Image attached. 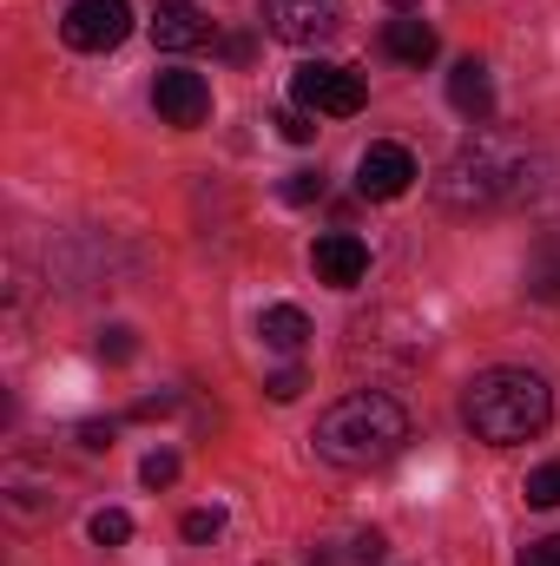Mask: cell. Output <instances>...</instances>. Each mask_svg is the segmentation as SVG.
Instances as JSON below:
<instances>
[{"instance_id":"obj_1","label":"cell","mask_w":560,"mask_h":566,"mask_svg":"<svg viewBox=\"0 0 560 566\" xmlns=\"http://www.w3.org/2000/svg\"><path fill=\"white\" fill-rule=\"evenodd\" d=\"M317 454L330 461V468H350V474H363V468H383L390 454H403V441H409V416H403V402L396 396H383V389H356V396H343V402H330L323 416H317Z\"/></svg>"},{"instance_id":"obj_2","label":"cell","mask_w":560,"mask_h":566,"mask_svg":"<svg viewBox=\"0 0 560 566\" xmlns=\"http://www.w3.org/2000/svg\"><path fill=\"white\" fill-rule=\"evenodd\" d=\"M462 422L475 428L488 448H515L535 441L541 428L554 422V389L535 369H481L462 396Z\"/></svg>"},{"instance_id":"obj_3","label":"cell","mask_w":560,"mask_h":566,"mask_svg":"<svg viewBox=\"0 0 560 566\" xmlns=\"http://www.w3.org/2000/svg\"><path fill=\"white\" fill-rule=\"evenodd\" d=\"M515 178H528L521 145H515V139H495V133H475V139H468L455 158H448V165H442L435 198H442V211H488V205L515 198Z\"/></svg>"},{"instance_id":"obj_4","label":"cell","mask_w":560,"mask_h":566,"mask_svg":"<svg viewBox=\"0 0 560 566\" xmlns=\"http://www.w3.org/2000/svg\"><path fill=\"white\" fill-rule=\"evenodd\" d=\"M290 106L303 113H323V119H356L363 113V80L336 60H303L290 73Z\"/></svg>"},{"instance_id":"obj_5","label":"cell","mask_w":560,"mask_h":566,"mask_svg":"<svg viewBox=\"0 0 560 566\" xmlns=\"http://www.w3.org/2000/svg\"><path fill=\"white\" fill-rule=\"evenodd\" d=\"M60 33L80 53H113L133 33V0H73L66 20H60Z\"/></svg>"},{"instance_id":"obj_6","label":"cell","mask_w":560,"mask_h":566,"mask_svg":"<svg viewBox=\"0 0 560 566\" xmlns=\"http://www.w3.org/2000/svg\"><path fill=\"white\" fill-rule=\"evenodd\" d=\"M265 33L283 46H317L343 27V0H265Z\"/></svg>"},{"instance_id":"obj_7","label":"cell","mask_w":560,"mask_h":566,"mask_svg":"<svg viewBox=\"0 0 560 566\" xmlns=\"http://www.w3.org/2000/svg\"><path fill=\"white\" fill-rule=\"evenodd\" d=\"M416 178H422V171H416V151H409V145H396V139H376L363 158H356V191H363V198H376V205L403 198Z\"/></svg>"},{"instance_id":"obj_8","label":"cell","mask_w":560,"mask_h":566,"mask_svg":"<svg viewBox=\"0 0 560 566\" xmlns=\"http://www.w3.org/2000/svg\"><path fill=\"white\" fill-rule=\"evenodd\" d=\"M152 106H158V119H165V126L191 133V126H205V119H211V86H205L198 73L172 66V73H158V80H152Z\"/></svg>"},{"instance_id":"obj_9","label":"cell","mask_w":560,"mask_h":566,"mask_svg":"<svg viewBox=\"0 0 560 566\" xmlns=\"http://www.w3.org/2000/svg\"><path fill=\"white\" fill-rule=\"evenodd\" d=\"M152 40L158 53H198L211 46V20L198 13V0H152Z\"/></svg>"},{"instance_id":"obj_10","label":"cell","mask_w":560,"mask_h":566,"mask_svg":"<svg viewBox=\"0 0 560 566\" xmlns=\"http://www.w3.org/2000/svg\"><path fill=\"white\" fill-rule=\"evenodd\" d=\"M310 271H317V283H330V290H356V283L370 277V244L350 238V231H330V238H317Z\"/></svg>"},{"instance_id":"obj_11","label":"cell","mask_w":560,"mask_h":566,"mask_svg":"<svg viewBox=\"0 0 560 566\" xmlns=\"http://www.w3.org/2000/svg\"><path fill=\"white\" fill-rule=\"evenodd\" d=\"M448 106H455L468 126H488V119H495V80H488L481 60H455V73H448Z\"/></svg>"},{"instance_id":"obj_12","label":"cell","mask_w":560,"mask_h":566,"mask_svg":"<svg viewBox=\"0 0 560 566\" xmlns=\"http://www.w3.org/2000/svg\"><path fill=\"white\" fill-rule=\"evenodd\" d=\"M383 53H390V60H403V66H428V60L442 53V40H435V27H428V20L403 13V20H390V27H383Z\"/></svg>"},{"instance_id":"obj_13","label":"cell","mask_w":560,"mask_h":566,"mask_svg":"<svg viewBox=\"0 0 560 566\" xmlns=\"http://www.w3.org/2000/svg\"><path fill=\"white\" fill-rule=\"evenodd\" d=\"M258 336H265V349H278V356H297V349L310 343V316H303L297 303H271V310L258 316Z\"/></svg>"},{"instance_id":"obj_14","label":"cell","mask_w":560,"mask_h":566,"mask_svg":"<svg viewBox=\"0 0 560 566\" xmlns=\"http://www.w3.org/2000/svg\"><path fill=\"white\" fill-rule=\"evenodd\" d=\"M521 283H528V296H535V303H560V238H541V244L528 251Z\"/></svg>"},{"instance_id":"obj_15","label":"cell","mask_w":560,"mask_h":566,"mask_svg":"<svg viewBox=\"0 0 560 566\" xmlns=\"http://www.w3.org/2000/svg\"><path fill=\"white\" fill-rule=\"evenodd\" d=\"M93 541H100V547H126V541H133V514L100 507V514H93Z\"/></svg>"},{"instance_id":"obj_16","label":"cell","mask_w":560,"mask_h":566,"mask_svg":"<svg viewBox=\"0 0 560 566\" xmlns=\"http://www.w3.org/2000/svg\"><path fill=\"white\" fill-rule=\"evenodd\" d=\"M521 494H528V507H560V461H548V468H535Z\"/></svg>"},{"instance_id":"obj_17","label":"cell","mask_w":560,"mask_h":566,"mask_svg":"<svg viewBox=\"0 0 560 566\" xmlns=\"http://www.w3.org/2000/svg\"><path fill=\"white\" fill-rule=\"evenodd\" d=\"M218 534H225V514H218V507H191V514H185V541L205 547V541H218Z\"/></svg>"},{"instance_id":"obj_18","label":"cell","mask_w":560,"mask_h":566,"mask_svg":"<svg viewBox=\"0 0 560 566\" xmlns=\"http://www.w3.org/2000/svg\"><path fill=\"white\" fill-rule=\"evenodd\" d=\"M271 126H278V133H283L290 145H310V139H317V119H310L303 106H283V113L271 119Z\"/></svg>"},{"instance_id":"obj_19","label":"cell","mask_w":560,"mask_h":566,"mask_svg":"<svg viewBox=\"0 0 560 566\" xmlns=\"http://www.w3.org/2000/svg\"><path fill=\"white\" fill-rule=\"evenodd\" d=\"M139 481H145V488H172V481H178V454H165V448H158V454H145Z\"/></svg>"},{"instance_id":"obj_20","label":"cell","mask_w":560,"mask_h":566,"mask_svg":"<svg viewBox=\"0 0 560 566\" xmlns=\"http://www.w3.org/2000/svg\"><path fill=\"white\" fill-rule=\"evenodd\" d=\"M283 198H290V205L323 198V171H290V178H283Z\"/></svg>"},{"instance_id":"obj_21","label":"cell","mask_w":560,"mask_h":566,"mask_svg":"<svg viewBox=\"0 0 560 566\" xmlns=\"http://www.w3.org/2000/svg\"><path fill=\"white\" fill-rule=\"evenodd\" d=\"M133 349H139V343H133V329H126V323H113V329L100 336V356H106V363H133Z\"/></svg>"},{"instance_id":"obj_22","label":"cell","mask_w":560,"mask_h":566,"mask_svg":"<svg viewBox=\"0 0 560 566\" xmlns=\"http://www.w3.org/2000/svg\"><path fill=\"white\" fill-rule=\"evenodd\" d=\"M265 389H271V402H297V396H303V389H310V382H303V369H297V363H290V369H278V376H271V382H265Z\"/></svg>"},{"instance_id":"obj_23","label":"cell","mask_w":560,"mask_h":566,"mask_svg":"<svg viewBox=\"0 0 560 566\" xmlns=\"http://www.w3.org/2000/svg\"><path fill=\"white\" fill-rule=\"evenodd\" d=\"M383 554H390V541H383V534H376V527H370V534H356V541H350V560H363V566H376V560H383Z\"/></svg>"},{"instance_id":"obj_24","label":"cell","mask_w":560,"mask_h":566,"mask_svg":"<svg viewBox=\"0 0 560 566\" xmlns=\"http://www.w3.org/2000/svg\"><path fill=\"white\" fill-rule=\"evenodd\" d=\"M521 566H560V534H548V541H535V547L521 554Z\"/></svg>"},{"instance_id":"obj_25","label":"cell","mask_w":560,"mask_h":566,"mask_svg":"<svg viewBox=\"0 0 560 566\" xmlns=\"http://www.w3.org/2000/svg\"><path fill=\"white\" fill-rule=\"evenodd\" d=\"M113 434H120L113 422H80V448H93V454H100V448H113Z\"/></svg>"},{"instance_id":"obj_26","label":"cell","mask_w":560,"mask_h":566,"mask_svg":"<svg viewBox=\"0 0 560 566\" xmlns=\"http://www.w3.org/2000/svg\"><path fill=\"white\" fill-rule=\"evenodd\" d=\"M133 416H139V422H158V416H172V396H145Z\"/></svg>"},{"instance_id":"obj_27","label":"cell","mask_w":560,"mask_h":566,"mask_svg":"<svg viewBox=\"0 0 560 566\" xmlns=\"http://www.w3.org/2000/svg\"><path fill=\"white\" fill-rule=\"evenodd\" d=\"M310 566H343L336 554H310Z\"/></svg>"},{"instance_id":"obj_28","label":"cell","mask_w":560,"mask_h":566,"mask_svg":"<svg viewBox=\"0 0 560 566\" xmlns=\"http://www.w3.org/2000/svg\"><path fill=\"white\" fill-rule=\"evenodd\" d=\"M390 7H403V13H409V7H422V0H390Z\"/></svg>"}]
</instances>
